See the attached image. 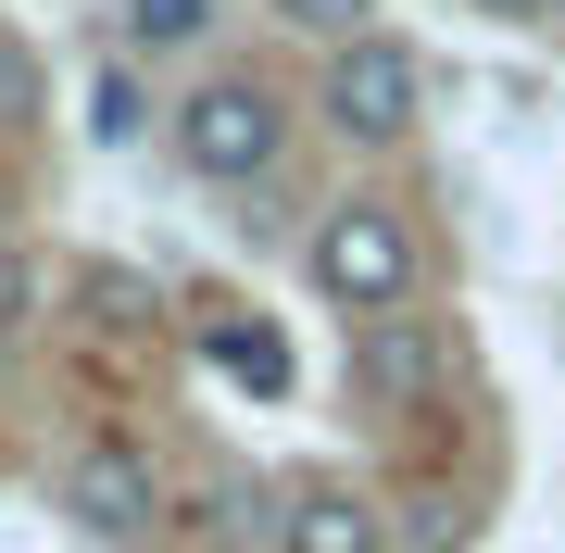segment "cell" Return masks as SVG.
<instances>
[{
  "mask_svg": "<svg viewBox=\"0 0 565 553\" xmlns=\"http://www.w3.org/2000/svg\"><path fill=\"white\" fill-rule=\"evenodd\" d=\"M302 277H315V302L340 315V328H377V315H415V226L403 202H327L302 226Z\"/></svg>",
  "mask_w": 565,
  "mask_h": 553,
  "instance_id": "6da1fadb",
  "label": "cell"
},
{
  "mask_svg": "<svg viewBox=\"0 0 565 553\" xmlns=\"http://www.w3.org/2000/svg\"><path fill=\"white\" fill-rule=\"evenodd\" d=\"M163 139H177V164L202 177V189H277V164H289V102L264 76H202L177 114H163Z\"/></svg>",
  "mask_w": 565,
  "mask_h": 553,
  "instance_id": "7a4b0ae2",
  "label": "cell"
},
{
  "mask_svg": "<svg viewBox=\"0 0 565 553\" xmlns=\"http://www.w3.org/2000/svg\"><path fill=\"white\" fill-rule=\"evenodd\" d=\"M315 126L340 151H403L415 126H427V63L390 39H352V51H327V76H315Z\"/></svg>",
  "mask_w": 565,
  "mask_h": 553,
  "instance_id": "3957f363",
  "label": "cell"
},
{
  "mask_svg": "<svg viewBox=\"0 0 565 553\" xmlns=\"http://www.w3.org/2000/svg\"><path fill=\"white\" fill-rule=\"evenodd\" d=\"M340 377H352L364 415H427L452 390V328H440V315H377V328H352Z\"/></svg>",
  "mask_w": 565,
  "mask_h": 553,
  "instance_id": "277c9868",
  "label": "cell"
},
{
  "mask_svg": "<svg viewBox=\"0 0 565 553\" xmlns=\"http://www.w3.org/2000/svg\"><path fill=\"white\" fill-rule=\"evenodd\" d=\"M63 515H76L88 541H151V515H163V478H151V453H126V440H88V453H63Z\"/></svg>",
  "mask_w": 565,
  "mask_h": 553,
  "instance_id": "5b68a950",
  "label": "cell"
},
{
  "mask_svg": "<svg viewBox=\"0 0 565 553\" xmlns=\"http://www.w3.org/2000/svg\"><path fill=\"white\" fill-rule=\"evenodd\" d=\"M289 553H403V529H390V503H364V491H289Z\"/></svg>",
  "mask_w": 565,
  "mask_h": 553,
  "instance_id": "8992f818",
  "label": "cell"
},
{
  "mask_svg": "<svg viewBox=\"0 0 565 553\" xmlns=\"http://www.w3.org/2000/svg\"><path fill=\"white\" fill-rule=\"evenodd\" d=\"M202 352L252 390V403H277V390H289V340L264 328V315H202Z\"/></svg>",
  "mask_w": 565,
  "mask_h": 553,
  "instance_id": "52a82bcc",
  "label": "cell"
},
{
  "mask_svg": "<svg viewBox=\"0 0 565 553\" xmlns=\"http://www.w3.org/2000/svg\"><path fill=\"white\" fill-rule=\"evenodd\" d=\"M226 25V0H126V51H202Z\"/></svg>",
  "mask_w": 565,
  "mask_h": 553,
  "instance_id": "ba28073f",
  "label": "cell"
},
{
  "mask_svg": "<svg viewBox=\"0 0 565 553\" xmlns=\"http://www.w3.org/2000/svg\"><path fill=\"white\" fill-rule=\"evenodd\" d=\"M151 126V102H139V76H126V63H102V76H88V139L102 151H126Z\"/></svg>",
  "mask_w": 565,
  "mask_h": 553,
  "instance_id": "9c48e42d",
  "label": "cell"
},
{
  "mask_svg": "<svg viewBox=\"0 0 565 553\" xmlns=\"http://www.w3.org/2000/svg\"><path fill=\"white\" fill-rule=\"evenodd\" d=\"M277 25H302V39H327V51H352V39H377V0H264Z\"/></svg>",
  "mask_w": 565,
  "mask_h": 553,
  "instance_id": "30bf717a",
  "label": "cell"
},
{
  "mask_svg": "<svg viewBox=\"0 0 565 553\" xmlns=\"http://www.w3.org/2000/svg\"><path fill=\"white\" fill-rule=\"evenodd\" d=\"M465 529H478V515H465L452 491H415V503H403V553H452Z\"/></svg>",
  "mask_w": 565,
  "mask_h": 553,
  "instance_id": "8fae6325",
  "label": "cell"
},
{
  "mask_svg": "<svg viewBox=\"0 0 565 553\" xmlns=\"http://www.w3.org/2000/svg\"><path fill=\"white\" fill-rule=\"evenodd\" d=\"M25 114H39V63L0 39V126H25Z\"/></svg>",
  "mask_w": 565,
  "mask_h": 553,
  "instance_id": "7c38bea8",
  "label": "cell"
},
{
  "mask_svg": "<svg viewBox=\"0 0 565 553\" xmlns=\"http://www.w3.org/2000/svg\"><path fill=\"white\" fill-rule=\"evenodd\" d=\"M465 13H490V25H553V0H465Z\"/></svg>",
  "mask_w": 565,
  "mask_h": 553,
  "instance_id": "4fadbf2b",
  "label": "cell"
},
{
  "mask_svg": "<svg viewBox=\"0 0 565 553\" xmlns=\"http://www.w3.org/2000/svg\"><path fill=\"white\" fill-rule=\"evenodd\" d=\"M553 25H565V0H553Z\"/></svg>",
  "mask_w": 565,
  "mask_h": 553,
  "instance_id": "5bb4252c",
  "label": "cell"
}]
</instances>
